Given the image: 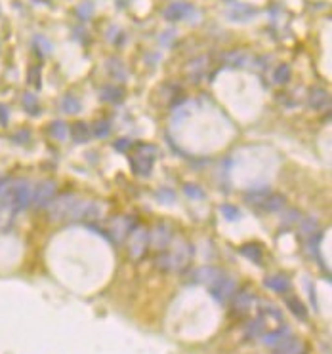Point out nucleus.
Returning a JSON list of instances; mask_svg holds the SVG:
<instances>
[{
  "label": "nucleus",
  "mask_w": 332,
  "mask_h": 354,
  "mask_svg": "<svg viewBox=\"0 0 332 354\" xmlns=\"http://www.w3.org/2000/svg\"><path fill=\"white\" fill-rule=\"evenodd\" d=\"M309 107L315 111H323L331 107V94L325 88H313L309 92Z\"/></svg>",
  "instance_id": "f3484780"
},
{
  "label": "nucleus",
  "mask_w": 332,
  "mask_h": 354,
  "mask_svg": "<svg viewBox=\"0 0 332 354\" xmlns=\"http://www.w3.org/2000/svg\"><path fill=\"white\" fill-rule=\"evenodd\" d=\"M193 12H195V10H193L191 4H185V2H172L170 6H166L164 17H166L168 21H182V19H187Z\"/></svg>",
  "instance_id": "4468645a"
},
{
  "label": "nucleus",
  "mask_w": 332,
  "mask_h": 354,
  "mask_svg": "<svg viewBox=\"0 0 332 354\" xmlns=\"http://www.w3.org/2000/svg\"><path fill=\"white\" fill-rule=\"evenodd\" d=\"M69 133L73 135V139L76 143H86L90 137H92V133H90V129L84 122H74L71 128H69Z\"/></svg>",
  "instance_id": "b1692460"
},
{
  "label": "nucleus",
  "mask_w": 332,
  "mask_h": 354,
  "mask_svg": "<svg viewBox=\"0 0 332 354\" xmlns=\"http://www.w3.org/2000/svg\"><path fill=\"white\" fill-rule=\"evenodd\" d=\"M155 196H157V200L166 202V204H170V202L176 200V194H174V191H170V189H160V191L155 193Z\"/></svg>",
  "instance_id": "58836bf2"
},
{
  "label": "nucleus",
  "mask_w": 332,
  "mask_h": 354,
  "mask_svg": "<svg viewBox=\"0 0 332 354\" xmlns=\"http://www.w3.org/2000/svg\"><path fill=\"white\" fill-rule=\"evenodd\" d=\"M193 259V246L187 240H176L172 252H159L155 265L160 270H184Z\"/></svg>",
  "instance_id": "f257e3e1"
},
{
  "label": "nucleus",
  "mask_w": 332,
  "mask_h": 354,
  "mask_svg": "<svg viewBox=\"0 0 332 354\" xmlns=\"http://www.w3.org/2000/svg\"><path fill=\"white\" fill-rule=\"evenodd\" d=\"M0 124H8V109L4 105H0Z\"/></svg>",
  "instance_id": "79ce46f5"
},
{
  "label": "nucleus",
  "mask_w": 332,
  "mask_h": 354,
  "mask_svg": "<svg viewBox=\"0 0 332 354\" xmlns=\"http://www.w3.org/2000/svg\"><path fill=\"white\" fill-rule=\"evenodd\" d=\"M263 329H265V318H263V314L261 316H256L248 327H246V337L248 339H254V337H258V335H263Z\"/></svg>",
  "instance_id": "a878e982"
},
{
  "label": "nucleus",
  "mask_w": 332,
  "mask_h": 354,
  "mask_svg": "<svg viewBox=\"0 0 332 354\" xmlns=\"http://www.w3.org/2000/svg\"><path fill=\"white\" fill-rule=\"evenodd\" d=\"M220 210H221V213H223V217H225V219H229V221H233V219H239V215H241L239 208L229 206V204H223Z\"/></svg>",
  "instance_id": "e433bc0d"
},
{
  "label": "nucleus",
  "mask_w": 332,
  "mask_h": 354,
  "mask_svg": "<svg viewBox=\"0 0 332 354\" xmlns=\"http://www.w3.org/2000/svg\"><path fill=\"white\" fill-rule=\"evenodd\" d=\"M101 213H103V208H101L100 202H96V200H76L67 219H73V221H96V219L101 217Z\"/></svg>",
  "instance_id": "20e7f679"
},
{
  "label": "nucleus",
  "mask_w": 332,
  "mask_h": 354,
  "mask_svg": "<svg viewBox=\"0 0 332 354\" xmlns=\"http://www.w3.org/2000/svg\"><path fill=\"white\" fill-rule=\"evenodd\" d=\"M241 254L245 255L246 259L254 261V263H260L261 257H263V248H261L260 244H256V242H250V244H245L241 248Z\"/></svg>",
  "instance_id": "5701e85b"
},
{
  "label": "nucleus",
  "mask_w": 332,
  "mask_h": 354,
  "mask_svg": "<svg viewBox=\"0 0 332 354\" xmlns=\"http://www.w3.org/2000/svg\"><path fill=\"white\" fill-rule=\"evenodd\" d=\"M23 105H25V109L29 111V113H38V105H37V97L33 96V94H25L23 96Z\"/></svg>",
  "instance_id": "4c0bfd02"
},
{
  "label": "nucleus",
  "mask_w": 332,
  "mask_h": 354,
  "mask_svg": "<svg viewBox=\"0 0 332 354\" xmlns=\"http://www.w3.org/2000/svg\"><path fill=\"white\" fill-rule=\"evenodd\" d=\"M263 284L267 290H271L275 293H285L290 290V278L287 274H269L263 278Z\"/></svg>",
  "instance_id": "a211bd4d"
},
{
  "label": "nucleus",
  "mask_w": 332,
  "mask_h": 354,
  "mask_svg": "<svg viewBox=\"0 0 332 354\" xmlns=\"http://www.w3.org/2000/svg\"><path fill=\"white\" fill-rule=\"evenodd\" d=\"M136 153L142 156L155 158V156H157V147H155V145H149V143H140V145H136Z\"/></svg>",
  "instance_id": "72a5a7b5"
},
{
  "label": "nucleus",
  "mask_w": 332,
  "mask_h": 354,
  "mask_svg": "<svg viewBox=\"0 0 332 354\" xmlns=\"http://www.w3.org/2000/svg\"><path fill=\"white\" fill-rule=\"evenodd\" d=\"M59 109L65 114H76V113H80V101L76 99L73 94H67V96L61 97Z\"/></svg>",
  "instance_id": "393cba45"
},
{
  "label": "nucleus",
  "mask_w": 332,
  "mask_h": 354,
  "mask_svg": "<svg viewBox=\"0 0 332 354\" xmlns=\"http://www.w3.org/2000/svg\"><path fill=\"white\" fill-rule=\"evenodd\" d=\"M245 202L252 208L267 213L283 212L287 206V198L281 193H269V191H252L245 194Z\"/></svg>",
  "instance_id": "f03ea898"
},
{
  "label": "nucleus",
  "mask_w": 332,
  "mask_h": 354,
  "mask_svg": "<svg viewBox=\"0 0 332 354\" xmlns=\"http://www.w3.org/2000/svg\"><path fill=\"white\" fill-rule=\"evenodd\" d=\"M100 97L105 103H120L124 99V90L116 84H107L100 90Z\"/></svg>",
  "instance_id": "aec40b11"
},
{
  "label": "nucleus",
  "mask_w": 332,
  "mask_h": 354,
  "mask_svg": "<svg viewBox=\"0 0 332 354\" xmlns=\"http://www.w3.org/2000/svg\"><path fill=\"white\" fill-rule=\"evenodd\" d=\"M206 69V57H199V59H195V61H191L189 63V74L193 76V78H199L202 72Z\"/></svg>",
  "instance_id": "2f4dec72"
},
{
  "label": "nucleus",
  "mask_w": 332,
  "mask_h": 354,
  "mask_svg": "<svg viewBox=\"0 0 332 354\" xmlns=\"http://www.w3.org/2000/svg\"><path fill=\"white\" fill-rule=\"evenodd\" d=\"M287 307L290 309V312L298 318V320H305L307 318V309H305V305H303L302 301L298 297H289L287 299Z\"/></svg>",
  "instance_id": "bb28decb"
},
{
  "label": "nucleus",
  "mask_w": 332,
  "mask_h": 354,
  "mask_svg": "<svg viewBox=\"0 0 332 354\" xmlns=\"http://www.w3.org/2000/svg\"><path fill=\"white\" fill-rule=\"evenodd\" d=\"M225 61H227L229 65L241 67V65H245L246 63V54H243V52H231V54L225 56Z\"/></svg>",
  "instance_id": "c9c22d12"
},
{
  "label": "nucleus",
  "mask_w": 332,
  "mask_h": 354,
  "mask_svg": "<svg viewBox=\"0 0 332 354\" xmlns=\"http://www.w3.org/2000/svg\"><path fill=\"white\" fill-rule=\"evenodd\" d=\"M235 291H237V282H235V278L227 276V274H225L214 288H210V293L214 295V299H216L220 305L227 303V301L233 297Z\"/></svg>",
  "instance_id": "9b49d317"
},
{
  "label": "nucleus",
  "mask_w": 332,
  "mask_h": 354,
  "mask_svg": "<svg viewBox=\"0 0 332 354\" xmlns=\"http://www.w3.org/2000/svg\"><path fill=\"white\" fill-rule=\"evenodd\" d=\"M48 133L58 139V141H65L69 137V126L63 122V120H54L50 126H48Z\"/></svg>",
  "instance_id": "4be33fe9"
},
{
  "label": "nucleus",
  "mask_w": 332,
  "mask_h": 354,
  "mask_svg": "<svg viewBox=\"0 0 332 354\" xmlns=\"http://www.w3.org/2000/svg\"><path fill=\"white\" fill-rule=\"evenodd\" d=\"M35 44H37L38 48H42L44 54H50V52H52V44L48 42L46 38H42V36H37V38H35Z\"/></svg>",
  "instance_id": "ea45409f"
},
{
  "label": "nucleus",
  "mask_w": 332,
  "mask_h": 354,
  "mask_svg": "<svg viewBox=\"0 0 332 354\" xmlns=\"http://www.w3.org/2000/svg\"><path fill=\"white\" fill-rule=\"evenodd\" d=\"M290 65H287V63H281L277 69L273 71V80L277 82V84H287L290 80Z\"/></svg>",
  "instance_id": "c756f323"
},
{
  "label": "nucleus",
  "mask_w": 332,
  "mask_h": 354,
  "mask_svg": "<svg viewBox=\"0 0 332 354\" xmlns=\"http://www.w3.org/2000/svg\"><path fill=\"white\" fill-rule=\"evenodd\" d=\"M94 14V2L92 0H82L78 6H76V15L80 21H88Z\"/></svg>",
  "instance_id": "7c9ffc66"
},
{
  "label": "nucleus",
  "mask_w": 332,
  "mask_h": 354,
  "mask_svg": "<svg viewBox=\"0 0 332 354\" xmlns=\"http://www.w3.org/2000/svg\"><path fill=\"white\" fill-rule=\"evenodd\" d=\"M132 221L134 219H132L130 215H115V217H111V221H109V236L115 242H122L130 234L132 228H134Z\"/></svg>",
  "instance_id": "1a4fd4ad"
},
{
  "label": "nucleus",
  "mask_w": 332,
  "mask_h": 354,
  "mask_svg": "<svg viewBox=\"0 0 332 354\" xmlns=\"http://www.w3.org/2000/svg\"><path fill=\"white\" fill-rule=\"evenodd\" d=\"M76 200L78 198H76L74 194H59V196H56V198L46 206L48 217H50L52 221H63V219H67Z\"/></svg>",
  "instance_id": "0eeeda50"
},
{
  "label": "nucleus",
  "mask_w": 332,
  "mask_h": 354,
  "mask_svg": "<svg viewBox=\"0 0 332 354\" xmlns=\"http://www.w3.org/2000/svg\"><path fill=\"white\" fill-rule=\"evenodd\" d=\"M184 193H185V196H189V198H193V200L204 198V191H202L197 183H185L184 185Z\"/></svg>",
  "instance_id": "473e14b6"
},
{
  "label": "nucleus",
  "mask_w": 332,
  "mask_h": 354,
  "mask_svg": "<svg viewBox=\"0 0 332 354\" xmlns=\"http://www.w3.org/2000/svg\"><path fill=\"white\" fill-rule=\"evenodd\" d=\"M115 149L118 153H126L130 149V141L128 139H118V141H115Z\"/></svg>",
  "instance_id": "a19ab883"
},
{
  "label": "nucleus",
  "mask_w": 332,
  "mask_h": 354,
  "mask_svg": "<svg viewBox=\"0 0 332 354\" xmlns=\"http://www.w3.org/2000/svg\"><path fill=\"white\" fill-rule=\"evenodd\" d=\"M307 347L302 339L298 337H287L283 339L277 347H273V354H305Z\"/></svg>",
  "instance_id": "ddd939ff"
},
{
  "label": "nucleus",
  "mask_w": 332,
  "mask_h": 354,
  "mask_svg": "<svg viewBox=\"0 0 332 354\" xmlns=\"http://www.w3.org/2000/svg\"><path fill=\"white\" fill-rule=\"evenodd\" d=\"M58 196V183L54 179H44L33 189V198H31V206L35 210H42L46 208L52 200Z\"/></svg>",
  "instance_id": "39448f33"
},
{
  "label": "nucleus",
  "mask_w": 332,
  "mask_h": 354,
  "mask_svg": "<svg viewBox=\"0 0 332 354\" xmlns=\"http://www.w3.org/2000/svg\"><path fill=\"white\" fill-rule=\"evenodd\" d=\"M254 291L252 290H248V288H241V290H237L235 293H233L231 297V309L233 312H237V314H245L252 309V305H254Z\"/></svg>",
  "instance_id": "f8f14e48"
},
{
  "label": "nucleus",
  "mask_w": 332,
  "mask_h": 354,
  "mask_svg": "<svg viewBox=\"0 0 332 354\" xmlns=\"http://www.w3.org/2000/svg\"><path fill=\"white\" fill-rule=\"evenodd\" d=\"M256 14H258V10L252 8V6H248V4H233L231 8L227 10V17H229L231 21H241V23H245L248 19L256 17Z\"/></svg>",
  "instance_id": "dca6fc26"
},
{
  "label": "nucleus",
  "mask_w": 332,
  "mask_h": 354,
  "mask_svg": "<svg viewBox=\"0 0 332 354\" xmlns=\"http://www.w3.org/2000/svg\"><path fill=\"white\" fill-rule=\"evenodd\" d=\"M317 221L315 219H302L300 223V234L305 240H313L317 236Z\"/></svg>",
  "instance_id": "cd10ccee"
},
{
  "label": "nucleus",
  "mask_w": 332,
  "mask_h": 354,
  "mask_svg": "<svg viewBox=\"0 0 332 354\" xmlns=\"http://www.w3.org/2000/svg\"><path fill=\"white\" fill-rule=\"evenodd\" d=\"M15 179H0V213H12V196H14Z\"/></svg>",
  "instance_id": "2eb2a0df"
},
{
  "label": "nucleus",
  "mask_w": 332,
  "mask_h": 354,
  "mask_svg": "<svg viewBox=\"0 0 332 354\" xmlns=\"http://www.w3.org/2000/svg\"><path fill=\"white\" fill-rule=\"evenodd\" d=\"M225 276V272L218 267H201L193 272V280L195 284H201V286H206L208 290L214 288L221 278Z\"/></svg>",
  "instance_id": "9d476101"
},
{
  "label": "nucleus",
  "mask_w": 332,
  "mask_h": 354,
  "mask_svg": "<svg viewBox=\"0 0 332 354\" xmlns=\"http://www.w3.org/2000/svg\"><path fill=\"white\" fill-rule=\"evenodd\" d=\"M172 228L166 223H159L157 227H153L149 230V246L155 252H164L172 244Z\"/></svg>",
  "instance_id": "6e6552de"
},
{
  "label": "nucleus",
  "mask_w": 332,
  "mask_h": 354,
  "mask_svg": "<svg viewBox=\"0 0 332 354\" xmlns=\"http://www.w3.org/2000/svg\"><path fill=\"white\" fill-rule=\"evenodd\" d=\"M109 131H111V122L109 120H105V118H101V120H96L94 124H92V135L94 137H98V139H103V137H107L109 135Z\"/></svg>",
  "instance_id": "c85d7f7f"
},
{
  "label": "nucleus",
  "mask_w": 332,
  "mask_h": 354,
  "mask_svg": "<svg viewBox=\"0 0 332 354\" xmlns=\"http://www.w3.org/2000/svg\"><path fill=\"white\" fill-rule=\"evenodd\" d=\"M126 246L132 261H140L149 248V230L145 227H134L126 236Z\"/></svg>",
  "instance_id": "7ed1b4c3"
},
{
  "label": "nucleus",
  "mask_w": 332,
  "mask_h": 354,
  "mask_svg": "<svg viewBox=\"0 0 332 354\" xmlns=\"http://www.w3.org/2000/svg\"><path fill=\"white\" fill-rule=\"evenodd\" d=\"M261 314H269L271 318H275V320H283V312H281V309H277L275 305H271V303H261Z\"/></svg>",
  "instance_id": "f704fd0d"
},
{
  "label": "nucleus",
  "mask_w": 332,
  "mask_h": 354,
  "mask_svg": "<svg viewBox=\"0 0 332 354\" xmlns=\"http://www.w3.org/2000/svg\"><path fill=\"white\" fill-rule=\"evenodd\" d=\"M287 337H290V327L289 326H281V327H277V329H273V331H267V333H263V335H261L263 343H265L269 349L277 347L281 341L287 339Z\"/></svg>",
  "instance_id": "412c9836"
},
{
  "label": "nucleus",
  "mask_w": 332,
  "mask_h": 354,
  "mask_svg": "<svg viewBox=\"0 0 332 354\" xmlns=\"http://www.w3.org/2000/svg\"><path fill=\"white\" fill-rule=\"evenodd\" d=\"M33 183L27 179H15L14 181V196H12V213H19L27 210L33 198Z\"/></svg>",
  "instance_id": "423d86ee"
},
{
  "label": "nucleus",
  "mask_w": 332,
  "mask_h": 354,
  "mask_svg": "<svg viewBox=\"0 0 332 354\" xmlns=\"http://www.w3.org/2000/svg\"><path fill=\"white\" fill-rule=\"evenodd\" d=\"M153 160H155V158L142 156L136 153L134 156H130V166L136 175H149V173H151V168H153Z\"/></svg>",
  "instance_id": "6ab92c4d"
}]
</instances>
